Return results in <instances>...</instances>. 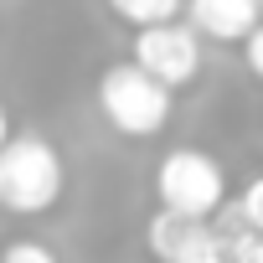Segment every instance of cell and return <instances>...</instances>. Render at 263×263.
I'll return each instance as SVG.
<instances>
[{
    "mask_svg": "<svg viewBox=\"0 0 263 263\" xmlns=\"http://www.w3.org/2000/svg\"><path fill=\"white\" fill-rule=\"evenodd\" d=\"M0 263H57V253L36 237H16V242L0 248Z\"/></svg>",
    "mask_w": 263,
    "mask_h": 263,
    "instance_id": "7",
    "label": "cell"
},
{
    "mask_svg": "<svg viewBox=\"0 0 263 263\" xmlns=\"http://www.w3.org/2000/svg\"><path fill=\"white\" fill-rule=\"evenodd\" d=\"M67 165L42 135H11L0 145V206L16 217H42L62 201Z\"/></svg>",
    "mask_w": 263,
    "mask_h": 263,
    "instance_id": "1",
    "label": "cell"
},
{
    "mask_svg": "<svg viewBox=\"0 0 263 263\" xmlns=\"http://www.w3.org/2000/svg\"><path fill=\"white\" fill-rule=\"evenodd\" d=\"M11 135H16V129H11V114H6V103H0V145H6Z\"/></svg>",
    "mask_w": 263,
    "mask_h": 263,
    "instance_id": "9",
    "label": "cell"
},
{
    "mask_svg": "<svg viewBox=\"0 0 263 263\" xmlns=\"http://www.w3.org/2000/svg\"><path fill=\"white\" fill-rule=\"evenodd\" d=\"M242 57H248V72H253V78H263V26L242 36Z\"/></svg>",
    "mask_w": 263,
    "mask_h": 263,
    "instance_id": "8",
    "label": "cell"
},
{
    "mask_svg": "<svg viewBox=\"0 0 263 263\" xmlns=\"http://www.w3.org/2000/svg\"><path fill=\"white\" fill-rule=\"evenodd\" d=\"M98 108L129 140H150V135H160V129L171 124V93L155 78H145L135 62L103 67V78H98Z\"/></svg>",
    "mask_w": 263,
    "mask_h": 263,
    "instance_id": "3",
    "label": "cell"
},
{
    "mask_svg": "<svg viewBox=\"0 0 263 263\" xmlns=\"http://www.w3.org/2000/svg\"><path fill=\"white\" fill-rule=\"evenodd\" d=\"M181 6L186 0H108V11L119 21H129L135 31L145 26H165V21H181Z\"/></svg>",
    "mask_w": 263,
    "mask_h": 263,
    "instance_id": "6",
    "label": "cell"
},
{
    "mask_svg": "<svg viewBox=\"0 0 263 263\" xmlns=\"http://www.w3.org/2000/svg\"><path fill=\"white\" fill-rule=\"evenodd\" d=\"M186 11H191V31H196V36L242 42L248 31H258L263 0H186Z\"/></svg>",
    "mask_w": 263,
    "mask_h": 263,
    "instance_id": "5",
    "label": "cell"
},
{
    "mask_svg": "<svg viewBox=\"0 0 263 263\" xmlns=\"http://www.w3.org/2000/svg\"><path fill=\"white\" fill-rule=\"evenodd\" d=\"M129 62H135L145 78H155L165 93L191 88V83H196V72H201V36H196L186 21L145 26V31H135Z\"/></svg>",
    "mask_w": 263,
    "mask_h": 263,
    "instance_id": "4",
    "label": "cell"
},
{
    "mask_svg": "<svg viewBox=\"0 0 263 263\" xmlns=\"http://www.w3.org/2000/svg\"><path fill=\"white\" fill-rule=\"evenodd\" d=\"M155 196H160V212H176V217H191V222H212L227 201V171L196 150V145H181L160 160L155 171Z\"/></svg>",
    "mask_w": 263,
    "mask_h": 263,
    "instance_id": "2",
    "label": "cell"
}]
</instances>
